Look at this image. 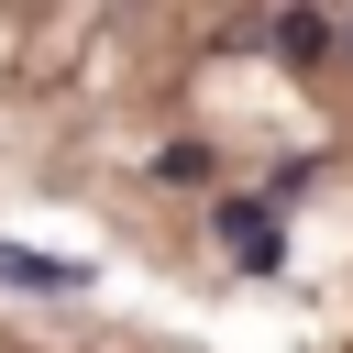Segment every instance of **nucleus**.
<instances>
[{"label": "nucleus", "instance_id": "nucleus-1", "mask_svg": "<svg viewBox=\"0 0 353 353\" xmlns=\"http://www.w3.org/2000/svg\"><path fill=\"white\" fill-rule=\"evenodd\" d=\"M342 44H353V33H342Z\"/></svg>", "mask_w": 353, "mask_h": 353}]
</instances>
